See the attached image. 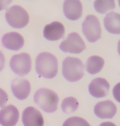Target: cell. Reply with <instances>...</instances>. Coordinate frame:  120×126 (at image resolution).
Listing matches in <instances>:
<instances>
[{
    "label": "cell",
    "mask_w": 120,
    "mask_h": 126,
    "mask_svg": "<svg viewBox=\"0 0 120 126\" xmlns=\"http://www.w3.org/2000/svg\"><path fill=\"white\" fill-rule=\"evenodd\" d=\"M62 126H90V124L85 120V119L78 117V116H72L70 117L63 123Z\"/></svg>",
    "instance_id": "obj_20"
},
{
    "label": "cell",
    "mask_w": 120,
    "mask_h": 126,
    "mask_svg": "<svg viewBox=\"0 0 120 126\" xmlns=\"http://www.w3.org/2000/svg\"><path fill=\"white\" fill-rule=\"evenodd\" d=\"M105 29L114 34L120 33V15L116 12H110L104 18Z\"/></svg>",
    "instance_id": "obj_16"
},
{
    "label": "cell",
    "mask_w": 120,
    "mask_h": 126,
    "mask_svg": "<svg viewBox=\"0 0 120 126\" xmlns=\"http://www.w3.org/2000/svg\"><path fill=\"white\" fill-rule=\"evenodd\" d=\"M2 44L7 50H19L24 44V40L21 34L16 32L5 33L2 37Z\"/></svg>",
    "instance_id": "obj_14"
},
{
    "label": "cell",
    "mask_w": 120,
    "mask_h": 126,
    "mask_svg": "<svg viewBox=\"0 0 120 126\" xmlns=\"http://www.w3.org/2000/svg\"><path fill=\"white\" fill-rule=\"evenodd\" d=\"M5 55H4L2 51L0 50V71L4 68V67H5Z\"/></svg>",
    "instance_id": "obj_22"
},
{
    "label": "cell",
    "mask_w": 120,
    "mask_h": 126,
    "mask_svg": "<svg viewBox=\"0 0 120 126\" xmlns=\"http://www.w3.org/2000/svg\"><path fill=\"white\" fill-rule=\"evenodd\" d=\"M116 3L114 0H97L94 2V8L98 13L106 14L110 10L115 9Z\"/></svg>",
    "instance_id": "obj_18"
},
{
    "label": "cell",
    "mask_w": 120,
    "mask_h": 126,
    "mask_svg": "<svg viewBox=\"0 0 120 126\" xmlns=\"http://www.w3.org/2000/svg\"><path fill=\"white\" fill-rule=\"evenodd\" d=\"M19 120V111L15 105H7L0 110V124L2 126H16Z\"/></svg>",
    "instance_id": "obj_9"
},
{
    "label": "cell",
    "mask_w": 120,
    "mask_h": 126,
    "mask_svg": "<svg viewBox=\"0 0 120 126\" xmlns=\"http://www.w3.org/2000/svg\"><path fill=\"white\" fill-rule=\"evenodd\" d=\"M60 49L63 52L79 54L86 49V45L78 32H71L60 44Z\"/></svg>",
    "instance_id": "obj_7"
},
{
    "label": "cell",
    "mask_w": 120,
    "mask_h": 126,
    "mask_svg": "<svg viewBox=\"0 0 120 126\" xmlns=\"http://www.w3.org/2000/svg\"><path fill=\"white\" fill-rule=\"evenodd\" d=\"M105 64V61L99 56H91L86 62V70L91 75L98 74L101 71Z\"/></svg>",
    "instance_id": "obj_17"
},
{
    "label": "cell",
    "mask_w": 120,
    "mask_h": 126,
    "mask_svg": "<svg viewBox=\"0 0 120 126\" xmlns=\"http://www.w3.org/2000/svg\"><path fill=\"white\" fill-rule=\"evenodd\" d=\"M84 64L78 58L67 57L62 61V75L66 80L77 82L84 76Z\"/></svg>",
    "instance_id": "obj_3"
},
{
    "label": "cell",
    "mask_w": 120,
    "mask_h": 126,
    "mask_svg": "<svg viewBox=\"0 0 120 126\" xmlns=\"http://www.w3.org/2000/svg\"><path fill=\"white\" fill-rule=\"evenodd\" d=\"M11 89L14 95L19 100H24L29 96L31 92V84L24 79H14L11 84Z\"/></svg>",
    "instance_id": "obj_13"
},
{
    "label": "cell",
    "mask_w": 120,
    "mask_h": 126,
    "mask_svg": "<svg viewBox=\"0 0 120 126\" xmlns=\"http://www.w3.org/2000/svg\"><path fill=\"white\" fill-rule=\"evenodd\" d=\"M8 100V95L5 90L0 88V107H5V105L6 104Z\"/></svg>",
    "instance_id": "obj_21"
},
{
    "label": "cell",
    "mask_w": 120,
    "mask_h": 126,
    "mask_svg": "<svg viewBox=\"0 0 120 126\" xmlns=\"http://www.w3.org/2000/svg\"><path fill=\"white\" fill-rule=\"evenodd\" d=\"M65 34V28L60 22H52L43 28V37L48 41L60 40Z\"/></svg>",
    "instance_id": "obj_15"
},
{
    "label": "cell",
    "mask_w": 120,
    "mask_h": 126,
    "mask_svg": "<svg viewBox=\"0 0 120 126\" xmlns=\"http://www.w3.org/2000/svg\"><path fill=\"white\" fill-rule=\"evenodd\" d=\"M82 4L79 0H66L63 3V13L69 20H79L82 16Z\"/></svg>",
    "instance_id": "obj_11"
},
{
    "label": "cell",
    "mask_w": 120,
    "mask_h": 126,
    "mask_svg": "<svg viewBox=\"0 0 120 126\" xmlns=\"http://www.w3.org/2000/svg\"><path fill=\"white\" fill-rule=\"evenodd\" d=\"M12 1H0V11H2L3 9H5L9 4H11Z\"/></svg>",
    "instance_id": "obj_23"
},
{
    "label": "cell",
    "mask_w": 120,
    "mask_h": 126,
    "mask_svg": "<svg viewBox=\"0 0 120 126\" xmlns=\"http://www.w3.org/2000/svg\"><path fill=\"white\" fill-rule=\"evenodd\" d=\"M118 111L117 105L110 100L99 102L95 105L94 113L99 119H111Z\"/></svg>",
    "instance_id": "obj_10"
},
{
    "label": "cell",
    "mask_w": 120,
    "mask_h": 126,
    "mask_svg": "<svg viewBox=\"0 0 120 126\" xmlns=\"http://www.w3.org/2000/svg\"><path fill=\"white\" fill-rule=\"evenodd\" d=\"M82 32L89 42H96L101 37V27L96 16L89 15L82 23Z\"/></svg>",
    "instance_id": "obj_5"
},
{
    "label": "cell",
    "mask_w": 120,
    "mask_h": 126,
    "mask_svg": "<svg viewBox=\"0 0 120 126\" xmlns=\"http://www.w3.org/2000/svg\"><path fill=\"white\" fill-rule=\"evenodd\" d=\"M35 70L40 77L45 79L55 78L58 74L57 58L50 52L40 53L35 61Z\"/></svg>",
    "instance_id": "obj_1"
},
{
    "label": "cell",
    "mask_w": 120,
    "mask_h": 126,
    "mask_svg": "<svg viewBox=\"0 0 120 126\" xmlns=\"http://www.w3.org/2000/svg\"><path fill=\"white\" fill-rule=\"evenodd\" d=\"M5 19L10 26L21 29L28 24L29 15L27 11L20 5H13L5 12Z\"/></svg>",
    "instance_id": "obj_4"
},
{
    "label": "cell",
    "mask_w": 120,
    "mask_h": 126,
    "mask_svg": "<svg viewBox=\"0 0 120 126\" xmlns=\"http://www.w3.org/2000/svg\"><path fill=\"white\" fill-rule=\"evenodd\" d=\"M10 68L13 72L20 77L27 75L32 68V60L30 55L24 52L14 55L10 60Z\"/></svg>",
    "instance_id": "obj_6"
},
{
    "label": "cell",
    "mask_w": 120,
    "mask_h": 126,
    "mask_svg": "<svg viewBox=\"0 0 120 126\" xmlns=\"http://www.w3.org/2000/svg\"><path fill=\"white\" fill-rule=\"evenodd\" d=\"M34 103L46 113H53L57 110L59 96L55 92L48 88H40L34 96Z\"/></svg>",
    "instance_id": "obj_2"
},
{
    "label": "cell",
    "mask_w": 120,
    "mask_h": 126,
    "mask_svg": "<svg viewBox=\"0 0 120 126\" xmlns=\"http://www.w3.org/2000/svg\"><path fill=\"white\" fill-rule=\"evenodd\" d=\"M79 107V102L75 97L69 96L62 100L61 109L65 113H74Z\"/></svg>",
    "instance_id": "obj_19"
},
{
    "label": "cell",
    "mask_w": 120,
    "mask_h": 126,
    "mask_svg": "<svg viewBox=\"0 0 120 126\" xmlns=\"http://www.w3.org/2000/svg\"><path fill=\"white\" fill-rule=\"evenodd\" d=\"M24 126H43L44 121L42 113L38 109L33 106L26 107L22 114Z\"/></svg>",
    "instance_id": "obj_8"
},
{
    "label": "cell",
    "mask_w": 120,
    "mask_h": 126,
    "mask_svg": "<svg viewBox=\"0 0 120 126\" xmlns=\"http://www.w3.org/2000/svg\"><path fill=\"white\" fill-rule=\"evenodd\" d=\"M109 83L103 78H97L93 79L89 86V92L95 98H102L108 94Z\"/></svg>",
    "instance_id": "obj_12"
},
{
    "label": "cell",
    "mask_w": 120,
    "mask_h": 126,
    "mask_svg": "<svg viewBox=\"0 0 120 126\" xmlns=\"http://www.w3.org/2000/svg\"><path fill=\"white\" fill-rule=\"evenodd\" d=\"M99 126H117L115 124H113L111 122H105V123H102Z\"/></svg>",
    "instance_id": "obj_24"
}]
</instances>
